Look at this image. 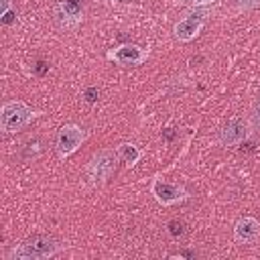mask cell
<instances>
[{
    "label": "cell",
    "mask_w": 260,
    "mask_h": 260,
    "mask_svg": "<svg viewBox=\"0 0 260 260\" xmlns=\"http://www.w3.org/2000/svg\"><path fill=\"white\" fill-rule=\"evenodd\" d=\"M116 152H118L120 160H124L128 167L136 165V162L140 160V156H142V154H140V150H138V146H136V144H132V142H122V144H118Z\"/></svg>",
    "instance_id": "8fae6325"
},
{
    "label": "cell",
    "mask_w": 260,
    "mask_h": 260,
    "mask_svg": "<svg viewBox=\"0 0 260 260\" xmlns=\"http://www.w3.org/2000/svg\"><path fill=\"white\" fill-rule=\"evenodd\" d=\"M118 2H130V0H118Z\"/></svg>",
    "instance_id": "ffe728a7"
},
{
    "label": "cell",
    "mask_w": 260,
    "mask_h": 260,
    "mask_svg": "<svg viewBox=\"0 0 260 260\" xmlns=\"http://www.w3.org/2000/svg\"><path fill=\"white\" fill-rule=\"evenodd\" d=\"M236 4H238V8L248 10V8H256V6H260V0H236Z\"/></svg>",
    "instance_id": "4fadbf2b"
},
{
    "label": "cell",
    "mask_w": 260,
    "mask_h": 260,
    "mask_svg": "<svg viewBox=\"0 0 260 260\" xmlns=\"http://www.w3.org/2000/svg\"><path fill=\"white\" fill-rule=\"evenodd\" d=\"M187 2H191V4H195V6H205V4H211L213 0H187Z\"/></svg>",
    "instance_id": "ac0fdd59"
},
{
    "label": "cell",
    "mask_w": 260,
    "mask_h": 260,
    "mask_svg": "<svg viewBox=\"0 0 260 260\" xmlns=\"http://www.w3.org/2000/svg\"><path fill=\"white\" fill-rule=\"evenodd\" d=\"M203 24H205V12L203 10H191L181 20L175 22L173 35H175V39L187 43V41H193L201 32Z\"/></svg>",
    "instance_id": "5b68a950"
},
{
    "label": "cell",
    "mask_w": 260,
    "mask_h": 260,
    "mask_svg": "<svg viewBox=\"0 0 260 260\" xmlns=\"http://www.w3.org/2000/svg\"><path fill=\"white\" fill-rule=\"evenodd\" d=\"M248 132H250V126H248L246 120H242L238 116L230 118L228 124L219 132V142L223 146H238V144H242L248 138Z\"/></svg>",
    "instance_id": "8992f818"
},
{
    "label": "cell",
    "mask_w": 260,
    "mask_h": 260,
    "mask_svg": "<svg viewBox=\"0 0 260 260\" xmlns=\"http://www.w3.org/2000/svg\"><path fill=\"white\" fill-rule=\"evenodd\" d=\"M108 57H110L112 61H116L118 65L130 67V65H140V63H144L146 57H148V51H144V49L138 47V45H130V43H128V45H120V47H116L114 51H110Z\"/></svg>",
    "instance_id": "ba28073f"
},
{
    "label": "cell",
    "mask_w": 260,
    "mask_h": 260,
    "mask_svg": "<svg viewBox=\"0 0 260 260\" xmlns=\"http://www.w3.org/2000/svg\"><path fill=\"white\" fill-rule=\"evenodd\" d=\"M169 232H171V236H173V238L183 236V223H181V221H177V219L169 221Z\"/></svg>",
    "instance_id": "7c38bea8"
},
{
    "label": "cell",
    "mask_w": 260,
    "mask_h": 260,
    "mask_svg": "<svg viewBox=\"0 0 260 260\" xmlns=\"http://www.w3.org/2000/svg\"><path fill=\"white\" fill-rule=\"evenodd\" d=\"M37 69H39V73H43V71H45V63H39V67H37Z\"/></svg>",
    "instance_id": "d6986e66"
},
{
    "label": "cell",
    "mask_w": 260,
    "mask_h": 260,
    "mask_svg": "<svg viewBox=\"0 0 260 260\" xmlns=\"http://www.w3.org/2000/svg\"><path fill=\"white\" fill-rule=\"evenodd\" d=\"M10 10V0H0V16Z\"/></svg>",
    "instance_id": "e0dca14e"
},
{
    "label": "cell",
    "mask_w": 260,
    "mask_h": 260,
    "mask_svg": "<svg viewBox=\"0 0 260 260\" xmlns=\"http://www.w3.org/2000/svg\"><path fill=\"white\" fill-rule=\"evenodd\" d=\"M118 152L116 150H110V148H104L100 152H95L87 165V181L89 185L93 187H100V185H106L112 175L116 173V167H118Z\"/></svg>",
    "instance_id": "3957f363"
},
{
    "label": "cell",
    "mask_w": 260,
    "mask_h": 260,
    "mask_svg": "<svg viewBox=\"0 0 260 260\" xmlns=\"http://www.w3.org/2000/svg\"><path fill=\"white\" fill-rule=\"evenodd\" d=\"M32 118H35V110L28 108L20 100H10V102L2 104V108H0V128L6 134L22 130L24 126L30 124Z\"/></svg>",
    "instance_id": "7a4b0ae2"
},
{
    "label": "cell",
    "mask_w": 260,
    "mask_h": 260,
    "mask_svg": "<svg viewBox=\"0 0 260 260\" xmlns=\"http://www.w3.org/2000/svg\"><path fill=\"white\" fill-rule=\"evenodd\" d=\"M252 120H254V128L260 130V95L256 100V106H254V114H252Z\"/></svg>",
    "instance_id": "9a60e30c"
},
{
    "label": "cell",
    "mask_w": 260,
    "mask_h": 260,
    "mask_svg": "<svg viewBox=\"0 0 260 260\" xmlns=\"http://www.w3.org/2000/svg\"><path fill=\"white\" fill-rule=\"evenodd\" d=\"M61 252V244L51 236H32L22 244L14 246L8 254L10 260H45Z\"/></svg>",
    "instance_id": "6da1fadb"
},
{
    "label": "cell",
    "mask_w": 260,
    "mask_h": 260,
    "mask_svg": "<svg viewBox=\"0 0 260 260\" xmlns=\"http://www.w3.org/2000/svg\"><path fill=\"white\" fill-rule=\"evenodd\" d=\"M260 236V221L254 217H240L234 225V238L240 244H252Z\"/></svg>",
    "instance_id": "9c48e42d"
},
{
    "label": "cell",
    "mask_w": 260,
    "mask_h": 260,
    "mask_svg": "<svg viewBox=\"0 0 260 260\" xmlns=\"http://www.w3.org/2000/svg\"><path fill=\"white\" fill-rule=\"evenodd\" d=\"M0 20H2L4 24H10V22L14 20V12H12V10H8L6 14H2V16H0Z\"/></svg>",
    "instance_id": "2e32d148"
},
{
    "label": "cell",
    "mask_w": 260,
    "mask_h": 260,
    "mask_svg": "<svg viewBox=\"0 0 260 260\" xmlns=\"http://www.w3.org/2000/svg\"><path fill=\"white\" fill-rule=\"evenodd\" d=\"M81 12H83V2L81 0H61L57 6V20L63 26H73L81 20Z\"/></svg>",
    "instance_id": "30bf717a"
},
{
    "label": "cell",
    "mask_w": 260,
    "mask_h": 260,
    "mask_svg": "<svg viewBox=\"0 0 260 260\" xmlns=\"http://www.w3.org/2000/svg\"><path fill=\"white\" fill-rule=\"evenodd\" d=\"M152 195L160 205H175L179 201H185L189 197V193L181 187V185H173L167 181H154L152 183Z\"/></svg>",
    "instance_id": "52a82bcc"
},
{
    "label": "cell",
    "mask_w": 260,
    "mask_h": 260,
    "mask_svg": "<svg viewBox=\"0 0 260 260\" xmlns=\"http://www.w3.org/2000/svg\"><path fill=\"white\" fill-rule=\"evenodd\" d=\"M83 98H85L87 104H95L98 102V89L95 87H87L85 93H83Z\"/></svg>",
    "instance_id": "5bb4252c"
},
{
    "label": "cell",
    "mask_w": 260,
    "mask_h": 260,
    "mask_svg": "<svg viewBox=\"0 0 260 260\" xmlns=\"http://www.w3.org/2000/svg\"><path fill=\"white\" fill-rule=\"evenodd\" d=\"M83 140H85V130H83V128H79L77 124H65V126L59 130L57 142H55V148H57L59 158L71 156V154L81 146Z\"/></svg>",
    "instance_id": "277c9868"
}]
</instances>
